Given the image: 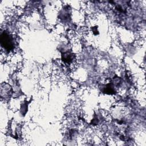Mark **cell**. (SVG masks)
<instances>
[{"instance_id":"1","label":"cell","mask_w":146,"mask_h":146,"mask_svg":"<svg viewBox=\"0 0 146 146\" xmlns=\"http://www.w3.org/2000/svg\"><path fill=\"white\" fill-rule=\"evenodd\" d=\"M1 43L2 46L7 51L12 50L14 47L13 38L5 32L1 35Z\"/></svg>"}]
</instances>
